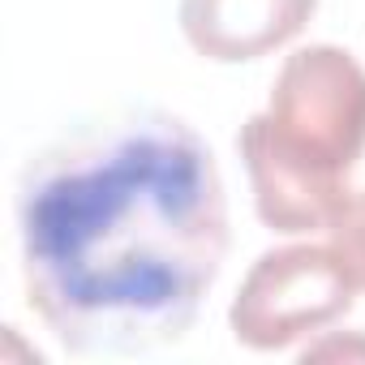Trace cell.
Returning <instances> with one entry per match:
<instances>
[{
	"instance_id": "1",
	"label": "cell",
	"mask_w": 365,
	"mask_h": 365,
	"mask_svg": "<svg viewBox=\"0 0 365 365\" xmlns=\"http://www.w3.org/2000/svg\"><path fill=\"white\" fill-rule=\"evenodd\" d=\"M14 220L26 305L73 356L180 344L228 258L220 163L159 108L39 146L18 172Z\"/></svg>"
},
{
	"instance_id": "2",
	"label": "cell",
	"mask_w": 365,
	"mask_h": 365,
	"mask_svg": "<svg viewBox=\"0 0 365 365\" xmlns=\"http://www.w3.org/2000/svg\"><path fill=\"white\" fill-rule=\"evenodd\" d=\"M237 150L271 232H327L365 155V65L335 43L297 48L275 73L267 112L241 125Z\"/></svg>"
},
{
	"instance_id": "3",
	"label": "cell",
	"mask_w": 365,
	"mask_h": 365,
	"mask_svg": "<svg viewBox=\"0 0 365 365\" xmlns=\"http://www.w3.org/2000/svg\"><path fill=\"white\" fill-rule=\"evenodd\" d=\"M356 305V284L331 245L267 250L241 279L228 327L254 352H279L322 335Z\"/></svg>"
},
{
	"instance_id": "4",
	"label": "cell",
	"mask_w": 365,
	"mask_h": 365,
	"mask_svg": "<svg viewBox=\"0 0 365 365\" xmlns=\"http://www.w3.org/2000/svg\"><path fill=\"white\" fill-rule=\"evenodd\" d=\"M318 0H180V35L215 65H241L288 48Z\"/></svg>"
},
{
	"instance_id": "5",
	"label": "cell",
	"mask_w": 365,
	"mask_h": 365,
	"mask_svg": "<svg viewBox=\"0 0 365 365\" xmlns=\"http://www.w3.org/2000/svg\"><path fill=\"white\" fill-rule=\"evenodd\" d=\"M327 245L339 254L356 292H365V190H352L327 224Z\"/></svg>"
},
{
	"instance_id": "6",
	"label": "cell",
	"mask_w": 365,
	"mask_h": 365,
	"mask_svg": "<svg viewBox=\"0 0 365 365\" xmlns=\"http://www.w3.org/2000/svg\"><path fill=\"white\" fill-rule=\"evenodd\" d=\"M327 356H344V361H352V356H361L365 361V335H335V331H327V339H318V344H309L305 352H301V361H327Z\"/></svg>"
}]
</instances>
